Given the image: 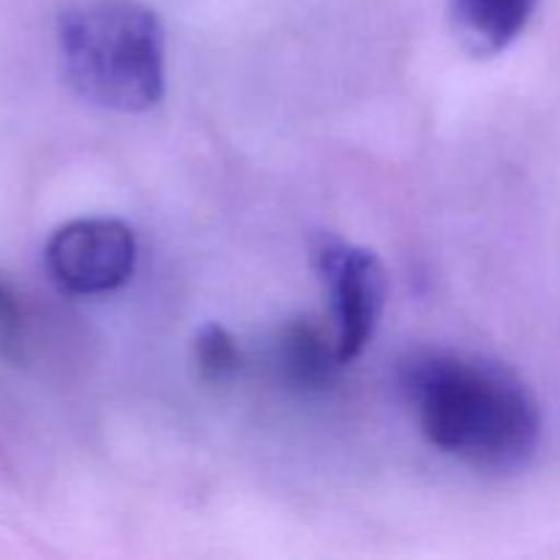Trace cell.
<instances>
[{
  "label": "cell",
  "mask_w": 560,
  "mask_h": 560,
  "mask_svg": "<svg viewBox=\"0 0 560 560\" xmlns=\"http://www.w3.org/2000/svg\"><path fill=\"white\" fill-rule=\"evenodd\" d=\"M58 49L77 96L145 113L164 96V27L140 0H85L60 14Z\"/></svg>",
  "instance_id": "cell-2"
},
{
  "label": "cell",
  "mask_w": 560,
  "mask_h": 560,
  "mask_svg": "<svg viewBox=\"0 0 560 560\" xmlns=\"http://www.w3.org/2000/svg\"><path fill=\"white\" fill-rule=\"evenodd\" d=\"M22 350V306L16 301L14 284L0 273V353L20 355Z\"/></svg>",
  "instance_id": "cell-8"
},
{
  "label": "cell",
  "mask_w": 560,
  "mask_h": 560,
  "mask_svg": "<svg viewBox=\"0 0 560 560\" xmlns=\"http://www.w3.org/2000/svg\"><path fill=\"white\" fill-rule=\"evenodd\" d=\"M191 361H195L197 377L206 386H224L241 372V348L228 328L208 323L197 331Z\"/></svg>",
  "instance_id": "cell-7"
},
{
  "label": "cell",
  "mask_w": 560,
  "mask_h": 560,
  "mask_svg": "<svg viewBox=\"0 0 560 560\" xmlns=\"http://www.w3.org/2000/svg\"><path fill=\"white\" fill-rule=\"evenodd\" d=\"M44 266L49 279L71 295L113 293L135 273V230L120 219H74L49 235Z\"/></svg>",
  "instance_id": "cell-4"
},
{
  "label": "cell",
  "mask_w": 560,
  "mask_h": 560,
  "mask_svg": "<svg viewBox=\"0 0 560 560\" xmlns=\"http://www.w3.org/2000/svg\"><path fill=\"white\" fill-rule=\"evenodd\" d=\"M421 432L479 474L512 476L539 448L541 410L528 383L498 361L424 350L399 370Z\"/></svg>",
  "instance_id": "cell-1"
},
{
  "label": "cell",
  "mask_w": 560,
  "mask_h": 560,
  "mask_svg": "<svg viewBox=\"0 0 560 560\" xmlns=\"http://www.w3.org/2000/svg\"><path fill=\"white\" fill-rule=\"evenodd\" d=\"M312 266L331 304L339 359L350 364L364 353L381 323L388 295L386 266L375 252L339 238L317 241Z\"/></svg>",
  "instance_id": "cell-3"
},
{
  "label": "cell",
  "mask_w": 560,
  "mask_h": 560,
  "mask_svg": "<svg viewBox=\"0 0 560 560\" xmlns=\"http://www.w3.org/2000/svg\"><path fill=\"white\" fill-rule=\"evenodd\" d=\"M539 0H448L454 33L465 52L492 58L528 27Z\"/></svg>",
  "instance_id": "cell-6"
},
{
  "label": "cell",
  "mask_w": 560,
  "mask_h": 560,
  "mask_svg": "<svg viewBox=\"0 0 560 560\" xmlns=\"http://www.w3.org/2000/svg\"><path fill=\"white\" fill-rule=\"evenodd\" d=\"M273 366L288 386L299 392H323L342 370L337 337L317 317H293L273 342Z\"/></svg>",
  "instance_id": "cell-5"
}]
</instances>
